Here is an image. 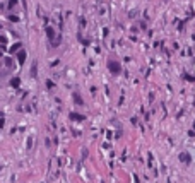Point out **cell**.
<instances>
[{"label":"cell","mask_w":195,"mask_h":183,"mask_svg":"<svg viewBox=\"0 0 195 183\" xmlns=\"http://www.w3.org/2000/svg\"><path fill=\"white\" fill-rule=\"evenodd\" d=\"M110 70L115 72V74H118V72H120V65H118L117 62H110Z\"/></svg>","instance_id":"cell-1"},{"label":"cell","mask_w":195,"mask_h":183,"mask_svg":"<svg viewBox=\"0 0 195 183\" xmlns=\"http://www.w3.org/2000/svg\"><path fill=\"white\" fill-rule=\"evenodd\" d=\"M24 58H26V53H24V51H19V60H21V63L24 62Z\"/></svg>","instance_id":"cell-2"},{"label":"cell","mask_w":195,"mask_h":183,"mask_svg":"<svg viewBox=\"0 0 195 183\" xmlns=\"http://www.w3.org/2000/svg\"><path fill=\"white\" fill-rule=\"evenodd\" d=\"M46 34L51 38V36H53V29H51V28H46Z\"/></svg>","instance_id":"cell-3"}]
</instances>
